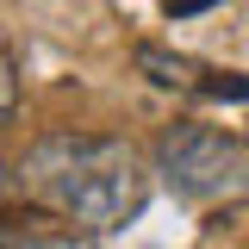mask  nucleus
<instances>
[{"label":"nucleus","instance_id":"f257e3e1","mask_svg":"<svg viewBox=\"0 0 249 249\" xmlns=\"http://www.w3.org/2000/svg\"><path fill=\"white\" fill-rule=\"evenodd\" d=\"M13 181L25 187L44 212L69 218L81 231H119L150 206V168L124 137H93V131H50L37 137Z\"/></svg>","mask_w":249,"mask_h":249},{"label":"nucleus","instance_id":"f03ea898","mask_svg":"<svg viewBox=\"0 0 249 249\" xmlns=\"http://www.w3.org/2000/svg\"><path fill=\"white\" fill-rule=\"evenodd\" d=\"M156 175L181 199H224V193L249 187V156H243L237 137L181 119L156 137Z\"/></svg>","mask_w":249,"mask_h":249},{"label":"nucleus","instance_id":"7ed1b4c3","mask_svg":"<svg viewBox=\"0 0 249 249\" xmlns=\"http://www.w3.org/2000/svg\"><path fill=\"white\" fill-rule=\"evenodd\" d=\"M0 249H93V231L50 218H0Z\"/></svg>","mask_w":249,"mask_h":249},{"label":"nucleus","instance_id":"20e7f679","mask_svg":"<svg viewBox=\"0 0 249 249\" xmlns=\"http://www.w3.org/2000/svg\"><path fill=\"white\" fill-rule=\"evenodd\" d=\"M137 69L150 75L156 88H199V62H187V56H168V50H156V44H143L137 50Z\"/></svg>","mask_w":249,"mask_h":249},{"label":"nucleus","instance_id":"39448f33","mask_svg":"<svg viewBox=\"0 0 249 249\" xmlns=\"http://www.w3.org/2000/svg\"><path fill=\"white\" fill-rule=\"evenodd\" d=\"M206 100H249V75H231V69H199V88Z\"/></svg>","mask_w":249,"mask_h":249},{"label":"nucleus","instance_id":"423d86ee","mask_svg":"<svg viewBox=\"0 0 249 249\" xmlns=\"http://www.w3.org/2000/svg\"><path fill=\"white\" fill-rule=\"evenodd\" d=\"M13 106H19V69H13L6 50H0V119H13Z\"/></svg>","mask_w":249,"mask_h":249},{"label":"nucleus","instance_id":"0eeeda50","mask_svg":"<svg viewBox=\"0 0 249 249\" xmlns=\"http://www.w3.org/2000/svg\"><path fill=\"white\" fill-rule=\"evenodd\" d=\"M206 6H218V0H162L168 19H193V13H206Z\"/></svg>","mask_w":249,"mask_h":249},{"label":"nucleus","instance_id":"6e6552de","mask_svg":"<svg viewBox=\"0 0 249 249\" xmlns=\"http://www.w3.org/2000/svg\"><path fill=\"white\" fill-rule=\"evenodd\" d=\"M6 181H13V175H6V168H0V193H6Z\"/></svg>","mask_w":249,"mask_h":249}]
</instances>
